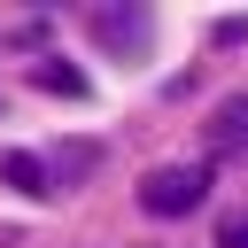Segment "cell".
<instances>
[{
	"label": "cell",
	"mask_w": 248,
	"mask_h": 248,
	"mask_svg": "<svg viewBox=\"0 0 248 248\" xmlns=\"http://www.w3.org/2000/svg\"><path fill=\"white\" fill-rule=\"evenodd\" d=\"M209 202V163H155L140 178V209L147 217H186Z\"/></svg>",
	"instance_id": "cell-1"
},
{
	"label": "cell",
	"mask_w": 248,
	"mask_h": 248,
	"mask_svg": "<svg viewBox=\"0 0 248 248\" xmlns=\"http://www.w3.org/2000/svg\"><path fill=\"white\" fill-rule=\"evenodd\" d=\"M85 31H93V46H108V54H147V39H155V16L140 8V0H101V8H85Z\"/></svg>",
	"instance_id": "cell-2"
},
{
	"label": "cell",
	"mask_w": 248,
	"mask_h": 248,
	"mask_svg": "<svg viewBox=\"0 0 248 248\" xmlns=\"http://www.w3.org/2000/svg\"><path fill=\"white\" fill-rule=\"evenodd\" d=\"M39 163H46V178H54V194H70V186H85V178L101 170V147H93V140H62V147H46Z\"/></svg>",
	"instance_id": "cell-3"
},
{
	"label": "cell",
	"mask_w": 248,
	"mask_h": 248,
	"mask_svg": "<svg viewBox=\"0 0 248 248\" xmlns=\"http://www.w3.org/2000/svg\"><path fill=\"white\" fill-rule=\"evenodd\" d=\"M0 186H16L23 202H54V178L31 147H0Z\"/></svg>",
	"instance_id": "cell-4"
},
{
	"label": "cell",
	"mask_w": 248,
	"mask_h": 248,
	"mask_svg": "<svg viewBox=\"0 0 248 248\" xmlns=\"http://www.w3.org/2000/svg\"><path fill=\"white\" fill-rule=\"evenodd\" d=\"M209 155H248V93H225L209 108Z\"/></svg>",
	"instance_id": "cell-5"
},
{
	"label": "cell",
	"mask_w": 248,
	"mask_h": 248,
	"mask_svg": "<svg viewBox=\"0 0 248 248\" xmlns=\"http://www.w3.org/2000/svg\"><path fill=\"white\" fill-rule=\"evenodd\" d=\"M31 85H39V93H62V101H85V93H93V78H85L78 62H62V54H39V62H31Z\"/></svg>",
	"instance_id": "cell-6"
},
{
	"label": "cell",
	"mask_w": 248,
	"mask_h": 248,
	"mask_svg": "<svg viewBox=\"0 0 248 248\" xmlns=\"http://www.w3.org/2000/svg\"><path fill=\"white\" fill-rule=\"evenodd\" d=\"M217 248H248V209H225L217 217Z\"/></svg>",
	"instance_id": "cell-7"
},
{
	"label": "cell",
	"mask_w": 248,
	"mask_h": 248,
	"mask_svg": "<svg viewBox=\"0 0 248 248\" xmlns=\"http://www.w3.org/2000/svg\"><path fill=\"white\" fill-rule=\"evenodd\" d=\"M240 39H248V16H217L209 23V46H240Z\"/></svg>",
	"instance_id": "cell-8"
}]
</instances>
